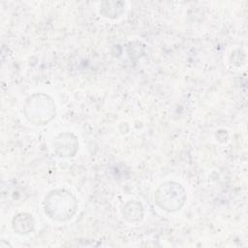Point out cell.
<instances>
[{
  "instance_id": "52a82bcc",
  "label": "cell",
  "mask_w": 248,
  "mask_h": 248,
  "mask_svg": "<svg viewBox=\"0 0 248 248\" xmlns=\"http://www.w3.org/2000/svg\"><path fill=\"white\" fill-rule=\"evenodd\" d=\"M123 2H105L102 4L100 14L108 18L119 17L124 13Z\"/></svg>"
},
{
  "instance_id": "6da1fadb",
  "label": "cell",
  "mask_w": 248,
  "mask_h": 248,
  "mask_svg": "<svg viewBox=\"0 0 248 248\" xmlns=\"http://www.w3.org/2000/svg\"><path fill=\"white\" fill-rule=\"evenodd\" d=\"M43 206L45 214L49 219L56 222H67L76 215L78 202L71 191L65 188H56L46 195Z\"/></svg>"
},
{
  "instance_id": "5b68a950",
  "label": "cell",
  "mask_w": 248,
  "mask_h": 248,
  "mask_svg": "<svg viewBox=\"0 0 248 248\" xmlns=\"http://www.w3.org/2000/svg\"><path fill=\"white\" fill-rule=\"evenodd\" d=\"M35 220L28 212L16 213L12 219V229L16 234H28L34 231Z\"/></svg>"
},
{
  "instance_id": "277c9868",
  "label": "cell",
  "mask_w": 248,
  "mask_h": 248,
  "mask_svg": "<svg viewBox=\"0 0 248 248\" xmlns=\"http://www.w3.org/2000/svg\"><path fill=\"white\" fill-rule=\"evenodd\" d=\"M78 137L71 132L59 133L52 141L54 153L60 158L74 157L78 151Z\"/></svg>"
},
{
  "instance_id": "7a4b0ae2",
  "label": "cell",
  "mask_w": 248,
  "mask_h": 248,
  "mask_svg": "<svg viewBox=\"0 0 248 248\" xmlns=\"http://www.w3.org/2000/svg\"><path fill=\"white\" fill-rule=\"evenodd\" d=\"M25 119L35 126H45L51 122L56 115V104L46 93L29 95L23 104Z\"/></svg>"
},
{
  "instance_id": "8992f818",
  "label": "cell",
  "mask_w": 248,
  "mask_h": 248,
  "mask_svg": "<svg viewBox=\"0 0 248 248\" xmlns=\"http://www.w3.org/2000/svg\"><path fill=\"white\" fill-rule=\"evenodd\" d=\"M123 218L129 223H139L143 219L144 209L142 204L135 200L126 202L121 207Z\"/></svg>"
},
{
  "instance_id": "3957f363",
  "label": "cell",
  "mask_w": 248,
  "mask_h": 248,
  "mask_svg": "<svg viewBox=\"0 0 248 248\" xmlns=\"http://www.w3.org/2000/svg\"><path fill=\"white\" fill-rule=\"evenodd\" d=\"M187 193L178 182L169 180L158 186L154 193V202L162 210L173 213L179 211L185 205Z\"/></svg>"
}]
</instances>
